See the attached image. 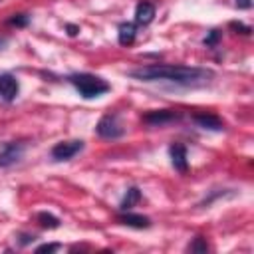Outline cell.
I'll return each mask as SVG.
<instances>
[{"mask_svg": "<svg viewBox=\"0 0 254 254\" xmlns=\"http://www.w3.org/2000/svg\"><path fill=\"white\" fill-rule=\"evenodd\" d=\"M218 38H220V34H218L216 30H212V32H210V34H208V36H206V38H204L202 42H204V46H208V48H212V46H214V44L218 42Z\"/></svg>", "mask_w": 254, "mask_h": 254, "instance_id": "e0dca14e", "label": "cell"}, {"mask_svg": "<svg viewBox=\"0 0 254 254\" xmlns=\"http://www.w3.org/2000/svg\"><path fill=\"white\" fill-rule=\"evenodd\" d=\"M20 238H22V240H20L22 244H28V242H32V240H34V236H30V234H22Z\"/></svg>", "mask_w": 254, "mask_h": 254, "instance_id": "7402d4cb", "label": "cell"}, {"mask_svg": "<svg viewBox=\"0 0 254 254\" xmlns=\"http://www.w3.org/2000/svg\"><path fill=\"white\" fill-rule=\"evenodd\" d=\"M192 119H194V123H196L198 127H202V129H210V131H220V129H224L222 119H220L218 115H214V113H194Z\"/></svg>", "mask_w": 254, "mask_h": 254, "instance_id": "ba28073f", "label": "cell"}, {"mask_svg": "<svg viewBox=\"0 0 254 254\" xmlns=\"http://www.w3.org/2000/svg\"><path fill=\"white\" fill-rule=\"evenodd\" d=\"M153 18H155V6L151 2H145V0L139 2L135 8V22L139 26H147L153 22Z\"/></svg>", "mask_w": 254, "mask_h": 254, "instance_id": "30bf717a", "label": "cell"}, {"mask_svg": "<svg viewBox=\"0 0 254 254\" xmlns=\"http://www.w3.org/2000/svg\"><path fill=\"white\" fill-rule=\"evenodd\" d=\"M179 119H181V113L175 109H157V111H149L143 115V121L153 127H163V125L175 123Z\"/></svg>", "mask_w": 254, "mask_h": 254, "instance_id": "8992f818", "label": "cell"}, {"mask_svg": "<svg viewBox=\"0 0 254 254\" xmlns=\"http://www.w3.org/2000/svg\"><path fill=\"white\" fill-rule=\"evenodd\" d=\"M208 250V244H206V240L202 238V236H196L190 244H189V252H198V254H204Z\"/></svg>", "mask_w": 254, "mask_h": 254, "instance_id": "9a60e30c", "label": "cell"}, {"mask_svg": "<svg viewBox=\"0 0 254 254\" xmlns=\"http://www.w3.org/2000/svg\"><path fill=\"white\" fill-rule=\"evenodd\" d=\"M135 36H137V28H135V24H131V22H123L121 26H119V44H123V46H131L133 42H135Z\"/></svg>", "mask_w": 254, "mask_h": 254, "instance_id": "7c38bea8", "label": "cell"}, {"mask_svg": "<svg viewBox=\"0 0 254 254\" xmlns=\"http://www.w3.org/2000/svg\"><path fill=\"white\" fill-rule=\"evenodd\" d=\"M139 200H141V190L137 187H131V189H127V194L119 206H121V210H131Z\"/></svg>", "mask_w": 254, "mask_h": 254, "instance_id": "4fadbf2b", "label": "cell"}, {"mask_svg": "<svg viewBox=\"0 0 254 254\" xmlns=\"http://www.w3.org/2000/svg\"><path fill=\"white\" fill-rule=\"evenodd\" d=\"M230 28H232V30H240V34H250V32H252L250 26H244V24H240V22H230Z\"/></svg>", "mask_w": 254, "mask_h": 254, "instance_id": "ac0fdd59", "label": "cell"}, {"mask_svg": "<svg viewBox=\"0 0 254 254\" xmlns=\"http://www.w3.org/2000/svg\"><path fill=\"white\" fill-rule=\"evenodd\" d=\"M236 6H238V8H250L252 2H250V0H236Z\"/></svg>", "mask_w": 254, "mask_h": 254, "instance_id": "44dd1931", "label": "cell"}, {"mask_svg": "<svg viewBox=\"0 0 254 254\" xmlns=\"http://www.w3.org/2000/svg\"><path fill=\"white\" fill-rule=\"evenodd\" d=\"M169 153H171V163H173V167H175L177 171L185 173V171H187V149H185L183 145L175 143V145H171Z\"/></svg>", "mask_w": 254, "mask_h": 254, "instance_id": "8fae6325", "label": "cell"}, {"mask_svg": "<svg viewBox=\"0 0 254 254\" xmlns=\"http://www.w3.org/2000/svg\"><path fill=\"white\" fill-rule=\"evenodd\" d=\"M60 250V244H42L36 248V252H56Z\"/></svg>", "mask_w": 254, "mask_h": 254, "instance_id": "d6986e66", "label": "cell"}, {"mask_svg": "<svg viewBox=\"0 0 254 254\" xmlns=\"http://www.w3.org/2000/svg\"><path fill=\"white\" fill-rule=\"evenodd\" d=\"M131 77L139 81H171L185 87H196L210 81L212 71L202 67H189V65H169V64H153L143 65L129 71Z\"/></svg>", "mask_w": 254, "mask_h": 254, "instance_id": "6da1fadb", "label": "cell"}, {"mask_svg": "<svg viewBox=\"0 0 254 254\" xmlns=\"http://www.w3.org/2000/svg\"><path fill=\"white\" fill-rule=\"evenodd\" d=\"M117 220H119L121 224H125V226H131V228H149V226H151V220H149L147 216H143V214H133V212H129V210H123V212L117 216Z\"/></svg>", "mask_w": 254, "mask_h": 254, "instance_id": "9c48e42d", "label": "cell"}, {"mask_svg": "<svg viewBox=\"0 0 254 254\" xmlns=\"http://www.w3.org/2000/svg\"><path fill=\"white\" fill-rule=\"evenodd\" d=\"M38 220H40V224H42L44 228H58V226H60V218H56V216L50 214V212H40V214H38Z\"/></svg>", "mask_w": 254, "mask_h": 254, "instance_id": "5bb4252c", "label": "cell"}, {"mask_svg": "<svg viewBox=\"0 0 254 254\" xmlns=\"http://www.w3.org/2000/svg\"><path fill=\"white\" fill-rule=\"evenodd\" d=\"M95 131H97V135L103 137V139H119V137L125 133V129H123V125L119 123V117H117L115 113L103 115V117L99 119L97 127H95Z\"/></svg>", "mask_w": 254, "mask_h": 254, "instance_id": "3957f363", "label": "cell"}, {"mask_svg": "<svg viewBox=\"0 0 254 254\" xmlns=\"http://www.w3.org/2000/svg\"><path fill=\"white\" fill-rule=\"evenodd\" d=\"M26 151V145L20 141H10L0 145V167H10L22 159Z\"/></svg>", "mask_w": 254, "mask_h": 254, "instance_id": "277c9868", "label": "cell"}, {"mask_svg": "<svg viewBox=\"0 0 254 254\" xmlns=\"http://www.w3.org/2000/svg\"><path fill=\"white\" fill-rule=\"evenodd\" d=\"M83 149V141L73 139V141H62L52 147V159L54 161H69Z\"/></svg>", "mask_w": 254, "mask_h": 254, "instance_id": "5b68a950", "label": "cell"}, {"mask_svg": "<svg viewBox=\"0 0 254 254\" xmlns=\"http://www.w3.org/2000/svg\"><path fill=\"white\" fill-rule=\"evenodd\" d=\"M2 44H4V38H0V46H2Z\"/></svg>", "mask_w": 254, "mask_h": 254, "instance_id": "603a6c76", "label": "cell"}, {"mask_svg": "<svg viewBox=\"0 0 254 254\" xmlns=\"http://www.w3.org/2000/svg\"><path fill=\"white\" fill-rule=\"evenodd\" d=\"M65 28H67V34H69V36H75V34L79 32V28H77V26H73V24H67Z\"/></svg>", "mask_w": 254, "mask_h": 254, "instance_id": "ffe728a7", "label": "cell"}, {"mask_svg": "<svg viewBox=\"0 0 254 254\" xmlns=\"http://www.w3.org/2000/svg\"><path fill=\"white\" fill-rule=\"evenodd\" d=\"M28 22H30V16H28V14H14V16L8 20V24H12V26H20V28L26 26Z\"/></svg>", "mask_w": 254, "mask_h": 254, "instance_id": "2e32d148", "label": "cell"}, {"mask_svg": "<svg viewBox=\"0 0 254 254\" xmlns=\"http://www.w3.org/2000/svg\"><path fill=\"white\" fill-rule=\"evenodd\" d=\"M18 91H20L18 79L12 73H2L0 75V97L4 101H14L16 95H18Z\"/></svg>", "mask_w": 254, "mask_h": 254, "instance_id": "52a82bcc", "label": "cell"}, {"mask_svg": "<svg viewBox=\"0 0 254 254\" xmlns=\"http://www.w3.org/2000/svg\"><path fill=\"white\" fill-rule=\"evenodd\" d=\"M69 83L75 87V91L83 97V99H93L99 97L103 93H107L111 87L105 79L93 75V73H73L69 75Z\"/></svg>", "mask_w": 254, "mask_h": 254, "instance_id": "7a4b0ae2", "label": "cell"}]
</instances>
